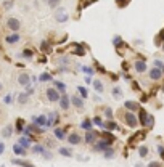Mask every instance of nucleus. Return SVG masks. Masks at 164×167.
Here are the masks:
<instances>
[{
	"instance_id": "f257e3e1",
	"label": "nucleus",
	"mask_w": 164,
	"mask_h": 167,
	"mask_svg": "<svg viewBox=\"0 0 164 167\" xmlns=\"http://www.w3.org/2000/svg\"><path fill=\"white\" fill-rule=\"evenodd\" d=\"M45 95H47V100H48L50 103H56V101H60V98H61V93H60L55 87H48L45 90Z\"/></svg>"
},
{
	"instance_id": "f03ea898",
	"label": "nucleus",
	"mask_w": 164,
	"mask_h": 167,
	"mask_svg": "<svg viewBox=\"0 0 164 167\" xmlns=\"http://www.w3.org/2000/svg\"><path fill=\"white\" fill-rule=\"evenodd\" d=\"M109 146H111V138H106V137H103V138H101L98 143H95L93 151H106Z\"/></svg>"
},
{
	"instance_id": "7ed1b4c3",
	"label": "nucleus",
	"mask_w": 164,
	"mask_h": 167,
	"mask_svg": "<svg viewBox=\"0 0 164 167\" xmlns=\"http://www.w3.org/2000/svg\"><path fill=\"white\" fill-rule=\"evenodd\" d=\"M124 121H126V124L129 125V127H132V129H135L137 124H138V119H137V116L134 114L132 111H129V112L124 114Z\"/></svg>"
},
{
	"instance_id": "20e7f679",
	"label": "nucleus",
	"mask_w": 164,
	"mask_h": 167,
	"mask_svg": "<svg viewBox=\"0 0 164 167\" xmlns=\"http://www.w3.org/2000/svg\"><path fill=\"white\" fill-rule=\"evenodd\" d=\"M7 28L10 29L11 32H18L19 28H21V23H19V19H16V18H8L7 19Z\"/></svg>"
},
{
	"instance_id": "39448f33",
	"label": "nucleus",
	"mask_w": 164,
	"mask_h": 167,
	"mask_svg": "<svg viewBox=\"0 0 164 167\" xmlns=\"http://www.w3.org/2000/svg\"><path fill=\"white\" fill-rule=\"evenodd\" d=\"M55 19L58 21V23H66V21L69 19V14H68V11L64 10V8H58L55 13Z\"/></svg>"
},
{
	"instance_id": "423d86ee",
	"label": "nucleus",
	"mask_w": 164,
	"mask_h": 167,
	"mask_svg": "<svg viewBox=\"0 0 164 167\" xmlns=\"http://www.w3.org/2000/svg\"><path fill=\"white\" fill-rule=\"evenodd\" d=\"M31 76H29L28 72H21L18 74V84L19 85H23V87H28V85H31Z\"/></svg>"
},
{
	"instance_id": "0eeeda50",
	"label": "nucleus",
	"mask_w": 164,
	"mask_h": 167,
	"mask_svg": "<svg viewBox=\"0 0 164 167\" xmlns=\"http://www.w3.org/2000/svg\"><path fill=\"white\" fill-rule=\"evenodd\" d=\"M58 103H60V108L63 109V111H68V109H69V104H71V97L66 95V93H63Z\"/></svg>"
},
{
	"instance_id": "6e6552de",
	"label": "nucleus",
	"mask_w": 164,
	"mask_h": 167,
	"mask_svg": "<svg viewBox=\"0 0 164 167\" xmlns=\"http://www.w3.org/2000/svg\"><path fill=\"white\" fill-rule=\"evenodd\" d=\"M71 103L76 106V109H79V111H84V108H85V103H84V98L82 97H71Z\"/></svg>"
},
{
	"instance_id": "1a4fd4ad",
	"label": "nucleus",
	"mask_w": 164,
	"mask_h": 167,
	"mask_svg": "<svg viewBox=\"0 0 164 167\" xmlns=\"http://www.w3.org/2000/svg\"><path fill=\"white\" fill-rule=\"evenodd\" d=\"M148 77H150L151 80H159L161 77H163V69H159V68H151V69L148 71Z\"/></svg>"
},
{
	"instance_id": "9d476101",
	"label": "nucleus",
	"mask_w": 164,
	"mask_h": 167,
	"mask_svg": "<svg viewBox=\"0 0 164 167\" xmlns=\"http://www.w3.org/2000/svg\"><path fill=\"white\" fill-rule=\"evenodd\" d=\"M47 122H48V117L47 116H32V124L39 125V127H45Z\"/></svg>"
},
{
	"instance_id": "9b49d317",
	"label": "nucleus",
	"mask_w": 164,
	"mask_h": 167,
	"mask_svg": "<svg viewBox=\"0 0 164 167\" xmlns=\"http://www.w3.org/2000/svg\"><path fill=\"white\" fill-rule=\"evenodd\" d=\"M19 34L18 32H11V34H8L7 37H5V42H7L8 45H15V43H18L19 42Z\"/></svg>"
},
{
	"instance_id": "f8f14e48",
	"label": "nucleus",
	"mask_w": 164,
	"mask_h": 167,
	"mask_svg": "<svg viewBox=\"0 0 164 167\" xmlns=\"http://www.w3.org/2000/svg\"><path fill=\"white\" fill-rule=\"evenodd\" d=\"M124 108H126V109H129V111H140V109H142V108H140V104L138 103H137V101H126V103H124Z\"/></svg>"
},
{
	"instance_id": "ddd939ff",
	"label": "nucleus",
	"mask_w": 164,
	"mask_h": 167,
	"mask_svg": "<svg viewBox=\"0 0 164 167\" xmlns=\"http://www.w3.org/2000/svg\"><path fill=\"white\" fill-rule=\"evenodd\" d=\"M148 121H150V114H147V111H145V109H140L138 122L142 125H147V127H148Z\"/></svg>"
},
{
	"instance_id": "4468645a",
	"label": "nucleus",
	"mask_w": 164,
	"mask_h": 167,
	"mask_svg": "<svg viewBox=\"0 0 164 167\" xmlns=\"http://www.w3.org/2000/svg\"><path fill=\"white\" fill-rule=\"evenodd\" d=\"M97 138H98V133L95 132V130H87V133H85V141L87 143H95Z\"/></svg>"
},
{
	"instance_id": "2eb2a0df",
	"label": "nucleus",
	"mask_w": 164,
	"mask_h": 167,
	"mask_svg": "<svg viewBox=\"0 0 164 167\" xmlns=\"http://www.w3.org/2000/svg\"><path fill=\"white\" fill-rule=\"evenodd\" d=\"M53 135H55L56 140H64L66 138V130L61 129V127H56V129L53 130Z\"/></svg>"
},
{
	"instance_id": "dca6fc26",
	"label": "nucleus",
	"mask_w": 164,
	"mask_h": 167,
	"mask_svg": "<svg viewBox=\"0 0 164 167\" xmlns=\"http://www.w3.org/2000/svg\"><path fill=\"white\" fill-rule=\"evenodd\" d=\"M47 117H48L47 127H53L55 124H58V114H56V112H50V114L47 116Z\"/></svg>"
},
{
	"instance_id": "f3484780",
	"label": "nucleus",
	"mask_w": 164,
	"mask_h": 167,
	"mask_svg": "<svg viewBox=\"0 0 164 167\" xmlns=\"http://www.w3.org/2000/svg\"><path fill=\"white\" fill-rule=\"evenodd\" d=\"M134 68H135V71H137L138 74H142V72H147V64H145V61H135Z\"/></svg>"
},
{
	"instance_id": "a211bd4d",
	"label": "nucleus",
	"mask_w": 164,
	"mask_h": 167,
	"mask_svg": "<svg viewBox=\"0 0 164 167\" xmlns=\"http://www.w3.org/2000/svg\"><path fill=\"white\" fill-rule=\"evenodd\" d=\"M13 153H15V154H18V156H24V154H26V148H24V146H21L19 143H15V146H13Z\"/></svg>"
},
{
	"instance_id": "6ab92c4d",
	"label": "nucleus",
	"mask_w": 164,
	"mask_h": 167,
	"mask_svg": "<svg viewBox=\"0 0 164 167\" xmlns=\"http://www.w3.org/2000/svg\"><path fill=\"white\" fill-rule=\"evenodd\" d=\"M68 141H69L71 145H79V143L82 141V138H80V135H77V133L74 132V133H71V135L68 137Z\"/></svg>"
},
{
	"instance_id": "aec40b11",
	"label": "nucleus",
	"mask_w": 164,
	"mask_h": 167,
	"mask_svg": "<svg viewBox=\"0 0 164 167\" xmlns=\"http://www.w3.org/2000/svg\"><path fill=\"white\" fill-rule=\"evenodd\" d=\"M11 164H15V166H21V167H35L34 164L28 162V161H23V159H11Z\"/></svg>"
},
{
	"instance_id": "412c9836",
	"label": "nucleus",
	"mask_w": 164,
	"mask_h": 167,
	"mask_svg": "<svg viewBox=\"0 0 164 167\" xmlns=\"http://www.w3.org/2000/svg\"><path fill=\"white\" fill-rule=\"evenodd\" d=\"M16 100H18V103H19V104H26V103L29 101V95L26 93V92H23V93H18Z\"/></svg>"
},
{
	"instance_id": "4be33fe9",
	"label": "nucleus",
	"mask_w": 164,
	"mask_h": 167,
	"mask_svg": "<svg viewBox=\"0 0 164 167\" xmlns=\"http://www.w3.org/2000/svg\"><path fill=\"white\" fill-rule=\"evenodd\" d=\"M13 125H10V124H8V125H5V127H3V130H2V135H3L5 137V138H8V137H11V135H13Z\"/></svg>"
},
{
	"instance_id": "5701e85b",
	"label": "nucleus",
	"mask_w": 164,
	"mask_h": 167,
	"mask_svg": "<svg viewBox=\"0 0 164 167\" xmlns=\"http://www.w3.org/2000/svg\"><path fill=\"white\" fill-rule=\"evenodd\" d=\"M53 84H55V88L60 92V93H64V92H66V84H64V82H61V80H55Z\"/></svg>"
},
{
	"instance_id": "b1692460",
	"label": "nucleus",
	"mask_w": 164,
	"mask_h": 167,
	"mask_svg": "<svg viewBox=\"0 0 164 167\" xmlns=\"http://www.w3.org/2000/svg\"><path fill=\"white\" fill-rule=\"evenodd\" d=\"M93 88L98 92V93H103V92H105V85H103L101 80H93Z\"/></svg>"
},
{
	"instance_id": "393cba45",
	"label": "nucleus",
	"mask_w": 164,
	"mask_h": 167,
	"mask_svg": "<svg viewBox=\"0 0 164 167\" xmlns=\"http://www.w3.org/2000/svg\"><path fill=\"white\" fill-rule=\"evenodd\" d=\"M18 143L21 146H24V148H31V138L29 137H21V138L18 140Z\"/></svg>"
},
{
	"instance_id": "a878e982",
	"label": "nucleus",
	"mask_w": 164,
	"mask_h": 167,
	"mask_svg": "<svg viewBox=\"0 0 164 167\" xmlns=\"http://www.w3.org/2000/svg\"><path fill=\"white\" fill-rule=\"evenodd\" d=\"M32 56H34V53H32V50L29 48H24L21 52V55H19V58H24V59H32Z\"/></svg>"
},
{
	"instance_id": "bb28decb",
	"label": "nucleus",
	"mask_w": 164,
	"mask_h": 167,
	"mask_svg": "<svg viewBox=\"0 0 164 167\" xmlns=\"http://www.w3.org/2000/svg\"><path fill=\"white\" fill-rule=\"evenodd\" d=\"M31 151L34 154H44V151H45V146H42V145H34L31 148Z\"/></svg>"
},
{
	"instance_id": "cd10ccee",
	"label": "nucleus",
	"mask_w": 164,
	"mask_h": 167,
	"mask_svg": "<svg viewBox=\"0 0 164 167\" xmlns=\"http://www.w3.org/2000/svg\"><path fill=\"white\" fill-rule=\"evenodd\" d=\"M39 80H40V82H52L53 77H52V74H48V72H42L39 76Z\"/></svg>"
},
{
	"instance_id": "c85d7f7f",
	"label": "nucleus",
	"mask_w": 164,
	"mask_h": 167,
	"mask_svg": "<svg viewBox=\"0 0 164 167\" xmlns=\"http://www.w3.org/2000/svg\"><path fill=\"white\" fill-rule=\"evenodd\" d=\"M15 129H16L18 133H23V130H24V121H23V119H16V125H15Z\"/></svg>"
},
{
	"instance_id": "c756f323",
	"label": "nucleus",
	"mask_w": 164,
	"mask_h": 167,
	"mask_svg": "<svg viewBox=\"0 0 164 167\" xmlns=\"http://www.w3.org/2000/svg\"><path fill=\"white\" fill-rule=\"evenodd\" d=\"M111 93H113V97H114L116 100H119V98L122 97V90H121V87H113Z\"/></svg>"
},
{
	"instance_id": "7c9ffc66",
	"label": "nucleus",
	"mask_w": 164,
	"mask_h": 167,
	"mask_svg": "<svg viewBox=\"0 0 164 167\" xmlns=\"http://www.w3.org/2000/svg\"><path fill=\"white\" fill-rule=\"evenodd\" d=\"M58 153L61 154V156H66V157H71V156H73V151H71L69 148H60Z\"/></svg>"
},
{
	"instance_id": "2f4dec72",
	"label": "nucleus",
	"mask_w": 164,
	"mask_h": 167,
	"mask_svg": "<svg viewBox=\"0 0 164 167\" xmlns=\"http://www.w3.org/2000/svg\"><path fill=\"white\" fill-rule=\"evenodd\" d=\"M40 50H42V52H45V53H48V52H52V47H50V43L47 40H44L42 43H40Z\"/></svg>"
},
{
	"instance_id": "473e14b6",
	"label": "nucleus",
	"mask_w": 164,
	"mask_h": 167,
	"mask_svg": "<svg viewBox=\"0 0 164 167\" xmlns=\"http://www.w3.org/2000/svg\"><path fill=\"white\" fill-rule=\"evenodd\" d=\"M105 127L108 130H118V124H116L114 121H108V122H105Z\"/></svg>"
},
{
	"instance_id": "72a5a7b5",
	"label": "nucleus",
	"mask_w": 164,
	"mask_h": 167,
	"mask_svg": "<svg viewBox=\"0 0 164 167\" xmlns=\"http://www.w3.org/2000/svg\"><path fill=\"white\" fill-rule=\"evenodd\" d=\"M80 127L84 130H92V121H89V119H85L82 124H80Z\"/></svg>"
},
{
	"instance_id": "f704fd0d",
	"label": "nucleus",
	"mask_w": 164,
	"mask_h": 167,
	"mask_svg": "<svg viewBox=\"0 0 164 167\" xmlns=\"http://www.w3.org/2000/svg\"><path fill=\"white\" fill-rule=\"evenodd\" d=\"M77 92L80 93V97L84 98V100L89 97V92H87V88H84V87H77Z\"/></svg>"
},
{
	"instance_id": "c9c22d12",
	"label": "nucleus",
	"mask_w": 164,
	"mask_h": 167,
	"mask_svg": "<svg viewBox=\"0 0 164 167\" xmlns=\"http://www.w3.org/2000/svg\"><path fill=\"white\" fill-rule=\"evenodd\" d=\"M105 157H106V159H111V157H114V148H108V150L105 151Z\"/></svg>"
},
{
	"instance_id": "e433bc0d",
	"label": "nucleus",
	"mask_w": 164,
	"mask_h": 167,
	"mask_svg": "<svg viewBox=\"0 0 164 167\" xmlns=\"http://www.w3.org/2000/svg\"><path fill=\"white\" fill-rule=\"evenodd\" d=\"M138 154H140V157H145L148 154V148H147V146H140V148H138Z\"/></svg>"
},
{
	"instance_id": "4c0bfd02",
	"label": "nucleus",
	"mask_w": 164,
	"mask_h": 167,
	"mask_svg": "<svg viewBox=\"0 0 164 167\" xmlns=\"http://www.w3.org/2000/svg\"><path fill=\"white\" fill-rule=\"evenodd\" d=\"M92 122H93L95 125H98V127H105V122L101 121V117H98V116H97V117H93V121H92Z\"/></svg>"
},
{
	"instance_id": "58836bf2",
	"label": "nucleus",
	"mask_w": 164,
	"mask_h": 167,
	"mask_svg": "<svg viewBox=\"0 0 164 167\" xmlns=\"http://www.w3.org/2000/svg\"><path fill=\"white\" fill-rule=\"evenodd\" d=\"M82 71H84V72L87 74V76H92V74L95 72L93 68H90V66H82Z\"/></svg>"
},
{
	"instance_id": "ea45409f",
	"label": "nucleus",
	"mask_w": 164,
	"mask_h": 167,
	"mask_svg": "<svg viewBox=\"0 0 164 167\" xmlns=\"http://www.w3.org/2000/svg\"><path fill=\"white\" fill-rule=\"evenodd\" d=\"M60 2H61V0H47V3L50 5V8H56L60 5Z\"/></svg>"
},
{
	"instance_id": "a19ab883",
	"label": "nucleus",
	"mask_w": 164,
	"mask_h": 167,
	"mask_svg": "<svg viewBox=\"0 0 164 167\" xmlns=\"http://www.w3.org/2000/svg\"><path fill=\"white\" fill-rule=\"evenodd\" d=\"M113 43H114V45L118 47V48H119V47H122V40H121V37H119V35H116V37L113 39Z\"/></svg>"
},
{
	"instance_id": "79ce46f5",
	"label": "nucleus",
	"mask_w": 164,
	"mask_h": 167,
	"mask_svg": "<svg viewBox=\"0 0 164 167\" xmlns=\"http://www.w3.org/2000/svg\"><path fill=\"white\" fill-rule=\"evenodd\" d=\"M105 117L109 119V121L113 119V109H111V108H106V109H105Z\"/></svg>"
},
{
	"instance_id": "37998d69",
	"label": "nucleus",
	"mask_w": 164,
	"mask_h": 167,
	"mask_svg": "<svg viewBox=\"0 0 164 167\" xmlns=\"http://www.w3.org/2000/svg\"><path fill=\"white\" fill-rule=\"evenodd\" d=\"M3 103H5V104H10V103H13V95H7V97L3 98Z\"/></svg>"
},
{
	"instance_id": "c03bdc74",
	"label": "nucleus",
	"mask_w": 164,
	"mask_h": 167,
	"mask_svg": "<svg viewBox=\"0 0 164 167\" xmlns=\"http://www.w3.org/2000/svg\"><path fill=\"white\" fill-rule=\"evenodd\" d=\"M58 61L61 63V64H64V66H68V64H69V58H66V56H61Z\"/></svg>"
},
{
	"instance_id": "a18cd8bd",
	"label": "nucleus",
	"mask_w": 164,
	"mask_h": 167,
	"mask_svg": "<svg viewBox=\"0 0 164 167\" xmlns=\"http://www.w3.org/2000/svg\"><path fill=\"white\" fill-rule=\"evenodd\" d=\"M154 68H159V69H164V64H163V61H159V59H154Z\"/></svg>"
},
{
	"instance_id": "49530a36",
	"label": "nucleus",
	"mask_w": 164,
	"mask_h": 167,
	"mask_svg": "<svg viewBox=\"0 0 164 167\" xmlns=\"http://www.w3.org/2000/svg\"><path fill=\"white\" fill-rule=\"evenodd\" d=\"M42 156L45 157V159H52V157H53V154L50 153V151H47V150H45V151H44V154H42Z\"/></svg>"
},
{
	"instance_id": "de8ad7c7",
	"label": "nucleus",
	"mask_w": 164,
	"mask_h": 167,
	"mask_svg": "<svg viewBox=\"0 0 164 167\" xmlns=\"http://www.w3.org/2000/svg\"><path fill=\"white\" fill-rule=\"evenodd\" d=\"M58 72H69V68H68V66H60Z\"/></svg>"
},
{
	"instance_id": "09e8293b",
	"label": "nucleus",
	"mask_w": 164,
	"mask_h": 167,
	"mask_svg": "<svg viewBox=\"0 0 164 167\" xmlns=\"http://www.w3.org/2000/svg\"><path fill=\"white\" fill-rule=\"evenodd\" d=\"M76 55H79V56H82V55H84V48H82L80 45L76 48Z\"/></svg>"
},
{
	"instance_id": "8fccbe9b",
	"label": "nucleus",
	"mask_w": 164,
	"mask_h": 167,
	"mask_svg": "<svg viewBox=\"0 0 164 167\" xmlns=\"http://www.w3.org/2000/svg\"><path fill=\"white\" fill-rule=\"evenodd\" d=\"M26 93L32 95V93H34V87H32V85H28V87H26Z\"/></svg>"
},
{
	"instance_id": "3c124183",
	"label": "nucleus",
	"mask_w": 164,
	"mask_h": 167,
	"mask_svg": "<svg viewBox=\"0 0 164 167\" xmlns=\"http://www.w3.org/2000/svg\"><path fill=\"white\" fill-rule=\"evenodd\" d=\"M158 153H159V156L164 159V146H158Z\"/></svg>"
},
{
	"instance_id": "603ef678",
	"label": "nucleus",
	"mask_w": 164,
	"mask_h": 167,
	"mask_svg": "<svg viewBox=\"0 0 164 167\" xmlns=\"http://www.w3.org/2000/svg\"><path fill=\"white\" fill-rule=\"evenodd\" d=\"M3 7L7 8V10H10V8L13 7V2H10V0H8V2H5V3H3Z\"/></svg>"
},
{
	"instance_id": "864d4df0",
	"label": "nucleus",
	"mask_w": 164,
	"mask_h": 167,
	"mask_svg": "<svg viewBox=\"0 0 164 167\" xmlns=\"http://www.w3.org/2000/svg\"><path fill=\"white\" fill-rule=\"evenodd\" d=\"M3 151H5V145H3V141H0V156L3 154Z\"/></svg>"
},
{
	"instance_id": "5fc2aeb1",
	"label": "nucleus",
	"mask_w": 164,
	"mask_h": 167,
	"mask_svg": "<svg viewBox=\"0 0 164 167\" xmlns=\"http://www.w3.org/2000/svg\"><path fill=\"white\" fill-rule=\"evenodd\" d=\"M148 167H161V166H159V162H150Z\"/></svg>"
},
{
	"instance_id": "6e6d98bb",
	"label": "nucleus",
	"mask_w": 164,
	"mask_h": 167,
	"mask_svg": "<svg viewBox=\"0 0 164 167\" xmlns=\"http://www.w3.org/2000/svg\"><path fill=\"white\" fill-rule=\"evenodd\" d=\"M55 145V140H47V146H53Z\"/></svg>"
},
{
	"instance_id": "4d7b16f0",
	"label": "nucleus",
	"mask_w": 164,
	"mask_h": 167,
	"mask_svg": "<svg viewBox=\"0 0 164 167\" xmlns=\"http://www.w3.org/2000/svg\"><path fill=\"white\" fill-rule=\"evenodd\" d=\"M85 84H93V82H92V77H90V76L85 77Z\"/></svg>"
},
{
	"instance_id": "13d9d810",
	"label": "nucleus",
	"mask_w": 164,
	"mask_h": 167,
	"mask_svg": "<svg viewBox=\"0 0 164 167\" xmlns=\"http://www.w3.org/2000/svg\"><path fill=\"white\" fill-rule=\"evenodd\" d=\"M2 90H3V85H2V82H0V93H2Z\"/></svg>"
},
{
	"instance_id": "bf43d9fd",
	"label": "nucleus",
	"mask_w": 164,
	"mask_h": 167,
	"mask_svg": "<svg viewBox=\"0 0 164 167\" xmlns=\"http://www.w3.org/2000/svg\"><path fill=\"white\" fill-rule=\"evenodd\" d=\"M118 2H119V3H121V5H122V2H124V0H118Z\"/></svg>"
},
{
	"instance_id": "052dcab7",
	"label": "nucleus",
	"mask_w": 164,
	"mask_h": 167,
	"mask_svg": "<svg viewBox=\"0 0 164 167\" xmlns=\"http://www.w3.org/2000/svg\"><path fill=\"white\" fill-rule=\"evenodd\" d=\"M163 92H164V85H163Z\"/></svg>"
},
{
	"instance_id": "680f3d73",
	"label": "nucleus",
	"mask_w": 164,
	"mask_h": 167,
	"mask_svg": "<svg viewBox=\"0 0 164 167\" xmlns=\"http://www.w3.org/2000/svg\"><path fill=\"white\" fill-rule=\"evenodd\" d=\"M0 167H5V166H0Z\"/></svg>"
},
{
	"instance_id": "e2e57ef3",
	"label": "nucleus",
	"mask_w": 164,
	"mask_h": 167,
	"mask_svg": "<svg viewBox=\"0 0 164 167\" xmlns=\"http://www.w3.org/2000/svg\"><path fill=\"white\" fill-rule=\"evenodd\" d=\"M163 48H164V45H163Z\"/></svg>"
}]
</instances>
